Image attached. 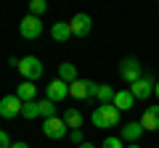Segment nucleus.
<instances>
[{
	"mask_svg": "<svg viewBox=\"0 0 159 148\" xmlns=\"http://www.w3.org/2000/svg\"><path fill=\"white\" fill-rule=\"evenodd\" d=\"M122 143H125L122 137H106V140L101 143V148H125Z\"/></svg>",
	"mask_w": 159,
	"mask_h": 148,
	"instance_id": "4be33fe9",
	"label": "nucleus"
},
{
	"mask_svg": "<svg viewBox=\"0 0 159 148\" xmlns=\"http://www.w3.org/2000/svg\"><path fill=\"white\" fill-rule=\"evenodd\" d=\"M69 27H72V34H74V37H85V34H90L93 21H90L88 13H77V16L69 19Z\"/></svg>",
	"mask_w": 159,
	"mask_h": 148,
	"instance_id": "1a4fd4ad",
	"label": "nucleus"
},
{
	"mask_svg": "<svg viewBox=\"0 0 159 148\" xmlns=\"http://www.w3.org/2000/svg\"><path fill=\"white\" fill-rule=\"evenodd\" d=\"M13 143H11V135L8 132H0V148H11Z\"/></svg>",
	"mask_w": 159,
	"mask_h": 148,
	"instance_id": "b1692460",
	"label": "nucleus"
},
{
	"mask_svg": "<svg viewBox=\"0 0 159 148\" xmlns=\"http://www.w3.org/2000/svg\"><path fill=\"white\" fill-rule=\"evenodd\" d=\"M66 95H69V85L64 80H58V77L45 87V98H48V101H53V103H61Z\"/></svg>",
	"mask_w": 159,
	"mask_h": 148,
	"instance_id": "9d476101",
	"label": "nucleus"
},
{
	"mask_svg": "<svg viewBox=\"0 0 159 148\" xmlns=\"http://www.w3.org/2000/svg\"><path fill=\"white\" fill-rule=\"evenodd\" d=\"M143 135V127H141V122H127V124H122V140H127V143H135L138 137Z\"/></svg>",
	"mask_w": 159,
	"mask_h": 148,
	"instance_id": "f8f14e48",
	"label": "nucleus"
},
{
	"mask_svg": "<svg viewBox=\"0 0 159 148\" xmlns=\"http://www.w3.org/2000/svg\"><path fill=\"white\" fill-rule=\"evenodd\" d=\"M141 127H143V130H148V132L159 130V106H148L146 111H143V116H141Z\"/></svg>",
	"mask_w": 159,
	"mask_h": 148,
	"instance_id": "9b49d317",
	"label": "nucleus"
},
{
	"mask_svg": "<svg viewBox=\"0 0 159 148\" xmlns=\"http://www.w3.org/2000/svg\"><path fill=\"white\" fill-rule=\"evenodd\" d=\"M21 116H24V119H37V116H40V101H29V103H24Z\"/></svg>",
	"mask_w": 159,
	"mask_h": 148,
	"instance_id": "aec40b11",
	"label": "nucleus"
},
{
	"mask_svg": "<svg viewBox=\"0 0 159 148\" xmlns=\"http://www.w3.org/2000/svg\"><path fill=\"white\" fill-rule=\"evenodd\" d=\"M127 148H141V146H138V143H130V146H127Z\"/></svg>",
	"mask_w": 159,
	"mask_h": 148,
	"instance_id": "cd10ccee",
	"label": "nucleus"
},
{
	"mask_svg": "<svg viewBox=\"0 0 159 148\" xmlns=\"http://www.w3.org/2000/svg\"><path fill=\"white\" fill-rule=\"evenodd\" d=\"M154 85H157V82H154L151 77H141L138 82L130 85V93L135 95V101H146V98L154 95Z\"/></svg>",
	"mask_w": 159,
	"mask_h": 148,
	"instance_id": "6e6552de",
	"label": "nucleus"
},
{
	"mask_svg": "<svg viewBox=\"0 0 159 148\" xmlns=\"http://www.w3.org/2000/svg\"><path fill=\"white\" fill-rule=\"evenodd\" d=\"M24 111V101L13 93V95H6L3 101H0V116L3 119H13V116H21Z\"/></svg>",
	"mask_w": 159,
	"mask_h": 148,
	"instance_id": "39448f33",
	"label": "nucleus"
},
{
	"mask_svg": "<svg viewBox=\"0 0 159 148\" xmlns=\"http://www.w3.org/2000/svg\"><path fill=\"white\" fill-rule=\"evenodd\" d=\"M43 132H45V137H51V140H61V137H66L72 130L66 127L64 116H53V119L43 122Z\"/></svg>",
	"mask_w": 159,
	"mask_h": 148,
	"instance_id": "20e7f679",
	"label": "nucleus"
},
{
	"mask_svg": "<svg viewBox=\"0 0 159 148\" xmlns=\"http://www.w3.org/2000/svg\"><path fill=\"white\" fill-rule=\"evenodd\" d=\"M69 95L77 98V101H90L98 95V85L90 80H77L74 85H69Z\"/></svg>",
	"mask_w": 159,
	"mask_h": 148,
	"instance_id": "7ed1b4c3",
	"label": "nucleus"
},
{
	"mask_svg": "<svg viewBox=\"0 0 159 148\" xmlns=\"http://www.w3.org/2000/svg\"><path fill=\"white\" fill-rule=\"evenodd\" d=\"M77 148H96L93 143H82V146H77Z\"/></svg>",
	"mask_w": 159,
	"mask_h": 148,
	"instance_id": "a878e982",
	"label": "nucleus"
},
{
	"mask_svg": "<svg viewBox=\"0 0 159 148\" xmlns=\"http://www.w3.org/2000/svg\"><path fill=\"white\" fill-rule=\"evenodd\" d=\"M58 80H64L66 85H74V82L80 80V77H77V69H74V63H58Z\"/></svg>",
	"mask_w": 159,
	"mask_h": 148,
	"instance_id": "2eb2a0df",
	"label": "nucleus"
},
{
	"mask_svg": "<svg viewBox=\"0 0 159 148\" xmlns=\"http://www.w3.org/2000/svg\"><path fill=\"white\" fill-rule=\"evenodd\" d=\"M11 148H29V146H27V143H21V140H16V143L11 146Z\"/></svg>",
	"mask_w": 159,
	"mask_h": 148,
	"instance_id": "393cba45",
	"label": "nucleus"
},
{
	"mask_svg": "<svg viewBox=\"0 0 159 148\" xmlns=\"http://www.w3.org/2000/svg\"><path fill=\"white\" fill-rule=\"evenodd\" d=\"M119 111L114 103H106V106H98L96 111H93V127H98V130H106V127H117L119 124Z\"/></svg>",
	"mask_w": 159,
	"mask_h": 148,
	"instance_id": "f257e3e1",
	"label": "nucleus"
},
{
	"mask_svg": "<svg viewBox=\"0 0 159 148\" xmlns=\"http://www.w3.org/2000/svg\"><path fill=\"white\" fill-rule=\"evenodd\" d=\"M119 77H122L127 85L138 82L141 80V61H138V58H122V63H119Z\"/></svg>",
	"mask_w": 159,
	"mask_h": 148,
	"instance_id": "0eeeda50",
	"label": "nucleus"
},
{
	"mask_svg": "<svg viewBox=\"0 0 159 148\" xmlns=\"http://www.w3.org/2000/svg\"><path fill=\"white\" fill-rule=\"evenodd\" d=\"M40 116H43V119H53V116H58L56 114V103L53 101H40Z\"/></svg>",
	"mask_w": 159,
	"mask_h": 148,
	"instance_id": "6ab92c4d",
	"label": "nucleus"
},
{
	"mask_svg": "<svg viewBox=\"0 0 159 148\" xmlns=\"http://www.w3.org/2000/svg\"><path fill=\"white\" fill-rule=\"evenodd\" d=\"M16 95L21 98L24 103L34 101V95H37V85H34V82H21V85L16 87Z\"/></svg>",
	"mask_w": 159,
	"mask_h": 148,
	"instance_id": "dca6fc26",
	"label": "nucleus"
},
{
	"mask_svg": "<svg viewBox=\"0 0 159 148\" xmlns=\"http://www.w3.org/2000/svg\"><path fill=\"white\" fill-rule=\"evenodd\" d=\"M114 95H117V90L109 85H98V101H101V106H106V103H114Z\"/></svg>",
	"mask_w": 159,
	"mask_h": 148,
	"instance_id": "a211bd4d",
	"label": "nucleus"
},
{
	"mask_svg": "<svg viewBox=\"0 0 159 148\" xmlns=\"http://www.w3.org/2000/svg\"><path fill=\"white\" fill-rule=\"evenodd\" d=\"M19 34H21L24 40H37L40 34H43V21L37 16H24L21 24H19Z\"/></svg>",
	"mask_w": 159,
	"mask_h": 148,
	"instance_id": "423d86ee",
	"label": "nucleus"
},
{
	"mask_svg": "<svg viewBox=\"0 0 159 148\" xmlns=\"http://www.w3.org/2000/svg\"><path fill=\"white\" fill-rule=\"evenodd\" d=\"M19 74L24 77V82H37L40 77H43V61H40L37 56H24L19 58Z\"/></svg>",
	"mask_w": 159,
	"mask_h": 148,
	"instance_id": "f03ea898",
	"label": "nucleus"
},
{
	"mask_svg": "<svg viewBox=\"0 0 159 148\" xmlns=\"http://www.w3.org/2000/svg\"><path fill=\"white\" fill-rule=\"evenodd\" d=\"M51 34H53V40H56V42H66L69 37H74L69 21H56V24L51 27Z\"/></svg>",
	"mask_w": 159,
	"mask_h": 148,
	"instance_id": "ddd939ff",
	"label": "nucleus"
},
{
	"mask_svg": "<svg viewBox=\"0 0 159 148\" xmlns=\"http://www.w3.org/2000/svg\"><path fill=\"white\" fill-rule=\"evenodd\" d=\"M154 95L159 98V82H157V85H154Z\"/></svg>",
	"mask_w": 159,
	"mask_h": 148,
	"instance_id": "bb28decb",
	"label": "nucleus"
},
{
	"mask_svg": "<svg viewBox=\"0 0 159 148\" xmlns=\"http://www.w3.org/2000/svg\"><path fill=\"white\" fill-rule=\"evenodd\" d=\"M133 103H135V95H133L130 90H117V95H114V106H117L119 111H130Z\"/></svg>",
	"mask_w": 159,
	"mask_h": 148,
	"instance_id": "4468645a",
	"label": "nucleus"
},
{
	"mask_svg": "<svg viewBox=\"0 0 159 148\" xmlns=\"http://www.w3.org/2000/svg\"><path fill=\"white\" fill-rule=\"evenodd\" d=\"M48 11V3L45 0H32V3H29V16H43V13Z\"/></svg>",
	"mask_w": 159,
	"mask_h": 148,
	"instance_id": "412c9836",
	"label": "nucleus"
},
{
	"mask_svg": "<svg viewBox=\"0 0 159 148\" xmlns=\"http://www.w3.org/2000/svg\"><path fill=\"white\" fill-rule=\"evenodd\" d=\"M64 122H66L69 130H80V127H82V114H80V108H66V111H64Z\"/></svg>",
	"mask_w": 159,
	"mask_h": 148,
	"instance_id": "f3484780",
	"label": "nucleus"
},
{
	"mask_svg": "<svg viewBox=\"0 0 159 148\" xmlns=\"http://www.w3.org/2000/svg\"><path fill=\"white\" fill-rule=\"evenodd\" d=\"M69 140H72L74 146H82V143H85V140H82V130H72V132H69Z\"/></svg>",
	"mask_w": 159,
	"mask_h": 148,
	"instance_id": "5701e85b",
	"label": "nucleus"
}]
</instances>
